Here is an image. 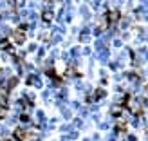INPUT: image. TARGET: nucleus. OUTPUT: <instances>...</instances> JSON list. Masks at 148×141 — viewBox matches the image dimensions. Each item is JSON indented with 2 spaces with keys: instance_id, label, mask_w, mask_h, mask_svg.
Instances as JSON below:
<instances>
[{
  "instance_id": "obj_1",
  "label": "nucleus",
  "mask_w": 148,
  "mask_h": 141,
  "mask_svg": "<svg viewBox=\"0 0 148 141\" xmlns=\"http://www.w3.org/2000/svg\"><path fill=\"white\" fill-rule=\"evenodd\" d=\"M119 11L117 9H112V11H107L105 13V17H103V22H105V24H103V27H107V29H110V27H114L117 22H119ZM101 27V29H103Z\"/></svg>"
},
{
  "instance_id": "obj_2",
  "label": "nucleus",
  "mask_w": 148,
  "mask_h": 141,
  "mask_svg": "<svg viewBox=\"0 0 148 141\" xmlns=\"http://www.w3.org/2000/svg\"><path fill=\"white\" fill-rule=\"evenodd\" d=\"M25 31H27L25 25H18V27L13 31V40L16 42L18 45H22V43L25 42V38H27V33H25Z\"/></svg>"
},
{
  "instance_id": "obj_3",
  "label": "nucleus",
  "mask_w": 148,
  "mask_h": 141,
  "mask_svg": "<svg viewBox=\"0 0 148 141\" xmlns=\"http://www.w3.org/2000/svg\"><path fill=\"white\" fill-rule=\"evenodd\" d=\"M27 134H29V132L24 127H16L13 130V139L14 141H27Z\"/></svg>"
},
{
  "instance_id": "obj_4",
  "label": "nucleus",
  "mask_w": 148,
  "mask_h": 141,
  "mask_svg": "<svg viewBox=\"0 0 148 141\" xmlns=\"http://www.w3.org/2000/svg\"><path fill=\"white\" fill-rule=\"evenodd\" d=\"M7 110H9V103H7V98L5 94H2V98H0V120H4Z\"/></svg>"
},
{
  "instance_id": "obj_5",
  "label": "nucleus",
  "mask_w": 148,
  "mask_h": 141,
  "mask_svg": "<svg viewBox=\"0 0 148 141\" xmlns=\"http://www.w3.org/2000/svg\"><path fill=\"white\" fill-rule=\"evenodd\" d=\"M127 123H125L123 120H121V118H119V120H117V123H116V132H117V134H127Z\"/></svg>"
},
{
  "instance_id": "obj_6",
  "label": "nucleus",
  "mask_w": 148,
  "mask_h": 141,
  "mask_svg": "<svg viewBox=\"0 0 148 141\" xmlns=\"http://www.w3.org/2000/svg\"><path fill=\"white\" fill-rule=\"evenodd\" d=\"M0 49H2V51H9V53H13V45H11V42L7 40V38H2V40H0Z\"/></svg>"
},
{
  "instance_id": "obj_7",
  "label": "nucleus",
  "mask_w": 148,
  "mask_h": 141,
  "mask_svg": "<svg viewBox=\"0 0 148 141\" xmlns=\"http://www.w3.org/2000/svg\"><path fill=\"white\" fill-rule=\"evenodd\" d=\"M42 20L45 22V24H49V22L53 20V11H51V9H43L42 11Z\"/></svg>"
},
{
  "instance_id": "obj_8",
  "label": "nucleus",
  "mask_w": 148,
  "mask_h": 141,
  "mask_svg": "<svg viewBox=\"0 0 148 141\" xmlns=\"http://www.w3.org/2000/svg\"><path fill=\"white\" fill-rule=\"evenodd\" d=\"M103 96H105V92H103V89H98V92H94V94H92V98H94V100H99V98H103ZM92 98H88L87 101H90Z\"/></svg>"
},
{
  "instance_id": "obj_9",
  "label": "nucleus",
  "mask_w": 148,
  "mask_h": 141,
  "mask_svg": "<svg viewBox=\"0 0 148 141\" xmlns=\"http://www.w3.org/2000/svg\"><path fill=\"white\" fill-rule=\"evenodd\" d=\"M27 141H40V136L36 132H29L27 134Z\"/></svg>"
},
{
  "instance_id": "obj_10",
  "label": "nucleus",
  "mask_w": 148,
  "mask_h": 141,
  "mask_svg": "<svg viewBox=\"0 0 148 141\" xmlns=\"http://www.w3.org/2000/svg\"><path fill=\"white\" fill-rule=\"evenodd\" d=\"M47 74H49V78H54L56 81H60V78H58V74H56L54 69H47Z\"/></svg>"
},
{
  "instance_id": "obj_11",
  "label": "nucleus",
  "mask_w": 148,
  "mask_h": 141,
  "mask_svg": "<svg viewBox=\"0 0 148 141\" xmlns=\"http://www.w3.org/2000/svg\"><path fill=\"white\" fill-rule=\"evenodd\" d=\"M20 120L27 123V121H29V116H27V114H22V116H20Z\"/></svg>"
},
{
  "instance_id": "obj_12",
  "label": "nucleus",
  "mask_w": 148,
  "mask_h": 141,
  "mask_svg": "<svg viewBox=\"0 0 148 141\" xmlns=\"http://www.w3.org/2000/svg\"><path fill=\"white\" fill-rule=\"evenodd\" d=\"M145 92H146V94H148V83H146V85H145Z\"/></svg>"
}]
</instances>
